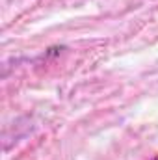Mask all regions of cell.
I'll return each mask as SVG.
<instances>
[{"label":"cell","mask_w":158,"mask_h":160,"mask_svg":"<svg viewBox=\"0 0 158 160\" xmlns=\"http://www.w3.org/2000/svg\"><path fill=\"white\" fill-rule=\"evenodd\" d=\"M151 160H158V155H156V157H153V158H151Z\"/></svg>","instance_id":"1"}]
</instances>
